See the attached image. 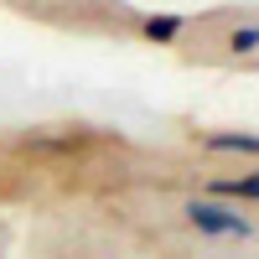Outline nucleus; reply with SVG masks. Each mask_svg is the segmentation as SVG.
I'll return each instance as SVG.
<instances>
[{"label": "nucleus", "mask_w": 259, "mask_h": 259, "mask_svg": "<svg viewBox=\"0 0 259 259\" xmlns=\"http://www.w3.org/2000/svg\"><path fill=\"white\" fill-rule=\"evenodd\" d=\"M187 223L197 228V233H207V239H254V218L249 212H239V207H228V202H218V197H192L187 202Z\"/></svg>", "instance_id": "obj_1"}, {"label": "nucleus", "mask_w": 259, "mask_h": 259, "mask_svg": "<svg viewBox=\"0 0 259 259\" xmlns=\"http://www.w3.org/2000/svg\"><path fill=\"white\" fill-rule=\"evenodd\" d=\"M207 192L218 202H244V207H254L259 202V177L254 171H244V177H223V182H207Z\"/></svg>", "instance_id": "obj_2"}, {"label": "nucleus", "mask_w": 259, "mask_h": 259, "mask_svg": "<svg viewBox=\"0 0 259 259\" xmlns=\"http://www.w3.org/2000/svg\"><path fill=\"white\" fill-rule=\"evenodd\" d=\"M207 150H223V156H244L254 161V150H259V135L254 130H218V135H202Z\"/></svg>", "instance_id": "obj_3"}, {"label": "nucleus", "mask_w": 259, "mask_h": 259, "mask_svg": "<svg viewBox=\"0 0 259 259\" xmlns=\"http://www.w3.org/2000/svg\"><path fill=\"white\" fill-rule=\"evenodd\" d=\"M140 31H145V41H156V47H171L182 31H187V16H177V11H161V16H145L140 21Z\"/></svg>", "instance_id": "obj_4"}, {"label": "nucleus", "mask_w": 259, "mask_h": 259, "mask_svg": "<svg viewBox=\"0 0 259 259\" xmlns=\"http://www.w3.org/2000/svg\"><path fill=\"white\" fill-rule=\"evenodd\" d=\"M228 47H233V52H244V57H254V47H259V26H254V21H244V26L228 36Z\"/></svg>", "instance_id": "obj_5"}]
</instances>
